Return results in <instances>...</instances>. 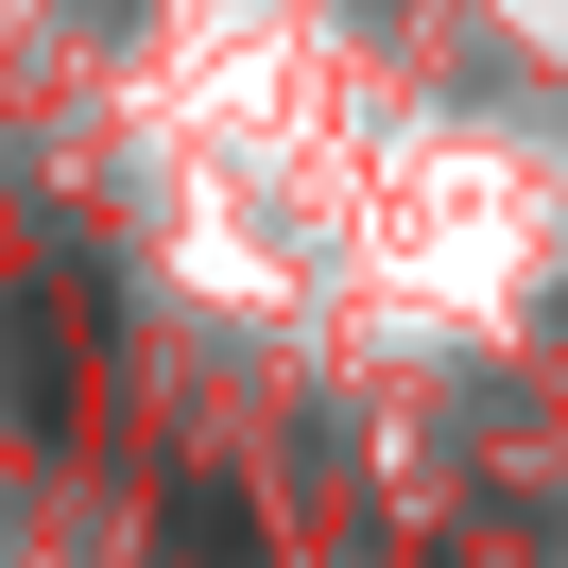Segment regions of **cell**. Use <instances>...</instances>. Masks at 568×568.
<instances>
[{"mask_svg":"<svg viewBox=\"0 0 568 568\" xmlns=\"http://www.w3.org/2000/svg\"><path fill=\"white\" fill-rule=\"evenodd\" d=\"M173 568H258V517L224 483H173Z\"/></svg>","mask_w":568,"mask_h":568,"instance_id":"cell-1","label":"cell"}]
</instances>
